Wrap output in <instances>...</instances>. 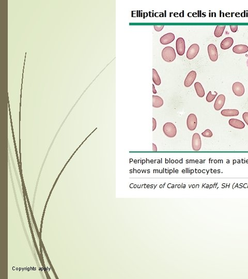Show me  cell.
<instances>
[{"mask_svg":"<svg viewBox=\"0 0 248 279\" xmlns=\"http://www.w3.org/2000/svg\"><path fill=\"white\" fill-rule=\"evenodd\" d=\"M162 57L165 62L170 63L176 59V55L175 50L172 47H166L162 51Z\"/></svg>","mask_w":248,"mask_h":279,"instance_id":"cell-1","label":"cell"},{"mask_svg":"<svg viewBox=\"0 0 248 279\" xmlns=\"http://www.w3.org/2000/svg\"><path fill=\"white\" fill-rule=\"evenodd\" d=\"M163 132L169 138H174L177 134L176 127L172 123L168 122L163 125Z\"/></svg>","mask_w":248,"mask_h":279,"instance_id":"cell-2","label":"cell"},{"mask_svg":"<svg viewBox=\"0 0 248 279\" xmlns=\"http://www.w3.org/2000/svg\"><path fill=\"white\" fill-rule=\"evenodd\" d=\"M198 124V120L196 115L194 114H190L188 116L187 120V126L188 129L191 132L194 131L196 128Z\"/></svg>","mask_w":248,"mask_h":279,"instance_id":"cell-3","label":"cell"},{"mask_svg":"<svg viewBox=\"0 0 248 279\" xmlns=\"http://www.w3.org/2000/svg\"><path fill=\"white\" fill-rule=\"evenodd\" d=\"M200 47L198 44H193L190 47L187 52V57L189 60H192L198 55L199 52Z\"/></svg>","mask_w":248,"mask_h":279,"instance_id":"cell-4","label":"cell"},{"mask_svg":"<svg viewBox=\"0 0 248 279\" xmlns=\"http://www.w3.org/2000/svg\"><path fill=\"white\" fill-rule=\"evenodd\" d=\"M232 89L234 94L237 96H242L245 93V88L243 85L239 82H236L232 86Z\"/></svg>","mask_w":248,"mask_h":279,"instance_id":"cell-5","label":"cell"},{"mask_svg":"<svg viewBox=\"0 0 248 279\" xmlns=\"http://www.w3.org/2000/svg\"><path fill=\"white\" fill-rule=\"evenodd\" d=\"M208 53L209 58L212 62L217 61L218 59V53L217 48L214 44H210L208 46Z\"/></svg>","mask_w":248,"mask_h":279,"instance_id":"cell-6","label":"cell"},{"mask_svg":"<svg viewBox=\"0 0 248 279\" xmlns=\"http://www.w3.org/2000/svg\"><path fill=\"white\" fill-rule=\"evenodd\" d=\"M202 146L201 136L198 133H194L192 140V147L194 151H199Z\"/></svg>","mask_w":248,"mask_h":279,"instance_id":"cell-7","label":"cell"},{"mask_svg":"<svg viewBox=\"0 0 248 279\" xmlns=\"http://www.w3.org/2000/svg\"><path fill=\"white\" fill-rule=\"evenodd\" d=\"M176 48L178 55L182 56L185 52V42L183 38H178L176 42Z\"/></svg>","mask_w":248,"mask_h":279,"instance_id":"cell-8","label":"cell"},{"mask_svg":"<svg viewBox=\"0 0 248 279\" xmlns=\"http://www.w3.org/2000/svg\"><path fill=\"white\" fill-rule=\"evenodd\" d=\"M225 97L223 94L219 95L215 100L214 108L216 111L220 110L225 104Z\"/></svg>","mask_w":248,"mask_h":279,"instance_id":"cell-9","label":"cell"},{"mask_svg":"<svg viewBox=\"0 0 248 279\" xmlns=\"http://www.w3.org/2000/svg\"><path fill=\"white\" fill-rule=\"evenodd\" d=\"M196 77V73L195 71H191L188 73L184 81V85L189 88L192 84Z\"/></svg>","mask_w":248,"mask_h":279,"instance_id":"cell-10","label":"cell"},{"mask_svg":"<svg viewBox=\"0 0 248 279\" xmlns=\"http://www.w3.org/2000/svg\"><path fill=\"white\" fill-rule=\"evenodd\" d=\"M174 34L172 33H169L165 34V35L162 36L160 39V43L162 45H168V44L173 42V41H174Z\"/></svg>","mask_w":248,"mask_h":279,"instance_id":"cell-11","label":"cell"},{"mask_svg":"<svg viewBox=\"0 0 248 279\" xmlns=\"http://www.w3.org/2000/svg\"><path fill=\"white\" fill-rule=\"evenodd\" d=\"M229 123L231 126L235 128L242 129L245 127V124L243 123L242 120H239L237 119H230L229 120Z\"/></svg>","mask_w":248,"mask_h":279,"instance_id":"cell-12","label":"cell"},{"mask_svg":"<svg viewBox=\"0 0 248 279\" xmlns=\"http://www.w3.org/2000/svg\"><path fill=\"white\" fill-rule=\"evenodd\" d=\"M233 39L232 37L225 38L221 43V48L223 50H227L232 47L233 44Z\"/></svg>","mask_w":248,"mask_h":279,"instance_id":"cell-13","label":"cell"},{"mask_svg":"<svg viewBox=\"0 0 248 279\" xmlns=\"http://www.w3.org/2000/svg\"><path fill=\"white\" fill-rule=\"evenodd\" d=\"M233 51L236 54H243L248 51V47L245 45H235L233 48Z\"/></svg>","mask_w":248,"mask_h":279,"instance_id":"cell-14","label":"cell"},{"mask_svg":"<svg viewBox=\"0 0 248 279\" xmlns=\"http://www.w3.org/2000/svg\"><path fill=\"white\" fill-rule=\"evenodd\" d=\"M238 111L236 109H224L221 112V114L224 116L230 117V116H236L239 115Z\"/></svg>","mask_w":248,"mask_h":279,"instance_id":"cell-15","label":"cell"},{"mask_svg":"<svg viewBox=\"0 0 248 279\" xmlns=\"http://www.w3.org/2000/svg\"><path fill=\"white\" fill-rule=\"evenodd\" d=\"M163 99L158 96H153V107L155 108H159L163 106Z\"/></svg>","mask_w":248,"mask_h":279,"instance_id":"cell-16","label":"cell"},{"mask_svg":"<svg viewBox=\"0 0 248 279\" xmlns=\"http://www.w3.org/2000/svg\"><path fill=\"white\" fill-rule=\"evenodd\" d=\"M194 88L196 89V94L200 97L202 98L205 95V91L204 88L203 87L202 85L200 82H196L194 84Z\"/></svg>","mask_w":248,"mask_h":279,"instance_id":"cell-17","label":"cell"},{"mask_svg":"<svg viewBox=\"0 0 248 279\" xmlns=\"http://www.w3.org/2000/svg\"><path fill=\"white\" fill-rule=\"evenodd\" d=\"M225 27H226L225 26H217L214 33L215 36L216 37H220L222 36Z\"/></svg>","mask_w":248,"mask_h":279,"instance_id":"cell-18","label":"cell"},{"mask_svg":"<svg viewBox=\"0 0 248 279\" xmlns=\"http://www.w3.org/2000/svg\"><path fill=\"white\" fill-rule=\"evenodd\" d=\"M153 81L156 85H160L161 84V79L158 73L155 69H153Z\"/></svg>","mask_w":248,"mask_h":279,"instance_id":"cell-19","label":"cell"},{"mask_svg":"<svg viewBox=\"0 0 248 279\" xmlns=\"http://www.w3.org/2000/svg\"><path fill=\"white\" fill-rule=\"evenodd\" d=\"M217 94H218V93L217 92H215V94H212L211 92L210 91L206 96V100L208 102H212V101L214 100Z\"/></svg>","mask_w":248,"mask_h":279,"instance_id":"cell-20","label":"cell"},{"mask_svg":"<svg viewBox=\"0 0 248 279\" xmlns=\"http://www.w3.org/2000/svg\"><path fill=\"white\" fill-rule=\"evenodd\" d=\"M202 135L204 137H206V138H211L213 136V134H212V132L211 130L206 129V130H205V132H202Z\"/></svg>","mask_w":248,"mask_h":279,"instance_id":"cell-21","label":"cell"},{"mask_svg":"<svg viewBox=\"0 0 248 279\" xmlns=\"http://www.w3.org/2000/svg\"><path fill=\"white\" fill-rule=\"evenodd\" d=\"M242 118L246 125L248 126V112H245L242 115Z\"/></svg>","mask_w":248,"mask_h":279,"instance_id":"cell-22","label":"cell"},{"mask_svg":"<svg viewBox=\"0 0 248 279\" xmlns=\"http://www.w3.org/2000/svg\"><path fill=\"white\" fill-rule=\"evenodd\" d=\"M154 27V29H155L156 31H157V32H159V31H161L162 29H163V28H164V26H153Z\"/></svg>","mask_w":248,"mask_h":279,"instance_id":"cell-23","label":"cell"},{"mask_svg":"<svg viewBox=\"0 0 248 279\" xmlns=\"http://www.w3.org/2000/svg\"><path fill=\"white\" fill-rule=\"evenodd\" d=\"M230 28L232 32H236L238 29V26H230Z\"/></svg>","mask_w":248,"mask_h":279,"instance_id":"cell-24","label":"cell"},{"mask_svg":"<svg viewBox=\"0 0 248 279\" xmlns=\"http://www.w3.org/2000/svg\"><path fill=\"white\" fill-rule=\"evenodd\" d=\"M157 126V122L154 118H153V131H154L155 129L156 128Z\"/></svg>","mask_w":248,"mask_h":279,"instance_id":"cell-25","label":"cell"},{"mask_svg":"<svg viewBox=\"0 0 248 279\" xmlns=\"http://www.w3.org/2000/svg\"><path fill=\"white\" fill-rule=\"evenodd\" d=\"M153 151H157V148L156 145L155 144H153Z\"/></svg>","mask_w":248,"mask_h":279,"instance_id":"cell-26","label":"cell"},{"mask_svg":"<svg viewBox=\"0 0 248 279\" xmlns=\"http://www.w3.org/2000/svg\"><path fill=\"white\" fill-rule=\"evenodd\" d=\"M153 94H156L157 93V91L155 89V86L153 84Z\"/></svg>","mask_w":248,"mask_h":279,"instance_id":"cell-27","label":"cell"},{"mask_svg":"<svg viewBox=\"0 0 248 279\" xmlns=\"http://www.w3.org/2000/svg\"><path fill=\"white\" fill-rule=\"evenodd\" d=\"M133 185H134L133 184H131V188H132V186H133Z\"/></svg>","mask_w":248,"mask_h":279,"instance_id":"cell-28","label":"cell"},{"mask_svg":"<svg viewBox=\"0 0 248 279\" xmlns=\"http://www.w3.org/2000/svg\"><path fill=\"white\" fill-rule=\"evenodd\" d=\"M162 185H161V186H160V188H162Z\"/></svg>","mask_w":248,"mask_h":279,"instance_id":"cell-29","label":"cell"},{"mask_svg":"<svg viewBox=\"0 0 248 279\" xmlns=\"http://www.w3.org/2000/svg\"><path fill=\"white\" fill-rule=\"evenodd\" d=\"M136 187H137V186H136V185H134V188H136Z\"/></svg>","mask_w":248,"mask_h":279,"instance_id":"cell-30","label":"cell"},{"mask_svg":"<svg viewBox=\"0 0 248 279\" xmlns=\"http://www.w3.org/2000/svg\"><path fill=\"white\" fill-rule=\"evenodd\" d=\"M138 172H139V173H140V170L138 171Z\"/></svg>","mask_w":248,"mask_h":279,"instance_id":"cell-31","label":"cell"},{"mask_svg":"<svg viewBox=\"0 0 248 279\" xmlns=\"http://www.w3.org/2000/svg\"></svg>","mask_w":248,"mask_h":279,"instance_id":"cell-32","label":"cell"}]
</instances>
